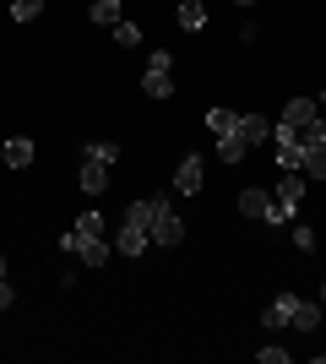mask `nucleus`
<instances>
[{
    "instance_id": "obj_1",
    "label": "nucleus",
    "mask_w": 326,
    "mask_h": 364,
    "mask_svg": "<svg viewBox=\"0 0 326 364\" xmlns=\"http://www.w3.org/2000/svg\"><path fill=\"white\" fill-rule=\"evenodd\" d=\"M147 245H153V196L131 201L120 218V256H141Z\"/></svg>"
},
{
    "instance_id": "obj_2",
    "label": "nucleus",
    "mask_w": 326,
    "mask_h": 364,
    "mask_svg": "<svg viewBox=\"0 0 326 364\" xmlns=\"http://www.w3.org/2000/svg\"><path fill=\"white\" fill-rule=\"evenodd\" d=\"M272 207H278V223H288V218L305 207V174H299V168H283L278 191H272Z\"/></svg>"
},
{
    "instance_id": "obj_3",
    "label": "nucleus",
    "mask_w": 326,
    "mask_h": 364,
    "mask_svg": "<svg viewBox=\"0 0 326 364\" xmlns=\"http://www.w3.org/2000/svg\"><path fill=\"white\" fill-rule=\"evenodd\" d=\"M185 240V223L169 207V196H153V245H180Z\"/></svg>"
},
{
    "instance_id": "obj_4",
    "label": "nucleus",
    "mask_w": 326,
    "mask_h": 364,
    "mask_svg": "<svg viewBox=\"0 0 326 364\" xmlns=\"http://www.w3.org/2000/svg\"><path fill=\"white\" fill-rule=\"evenodd\" d=\"M239 213L256 218V223H266V228H278V207H272V191H261V185H245V191H239Z\"/></svg>"
},
{
    "instance_id": "obj_5",
    "label": "nucleus",
    "mask_w": 326,
    "mask_h": 364,
    "mask_svg": "<svg viewBox=\"0 0 326 364\" xmlns=\"http://www.w3.org/2000/svg\"><path fill=\"white\" fill-rule=\"evenodd\" d=\"M77 261L82 267H109L114 261V245L104 234H77Z\"/></svg>"
},
{
    "instance_id": "obj_6",
    "label": "nucleus",
    "mask_w": 326,
    "mask_h": 364,
    "mask_svg": "<svg viewBox=\"0 0 326 364\" xmlns=\"http://www.w3.org/2000/svg\"><path fill=\"white\" fill-rule=\"evenodd\" d=\"M109 168H114V164H104V158H82V174H77V180H82L87 196H104V191H109Z\"/></svg>"
},
{
    "instance_id": "obj_7",
    "label": "nucleus",
    "mask_w": 326,
    "mask_h": 364,
    "mask_svg": "<svg viewBox=\"0 0 326 364\" xmlns=\"http://www.w3.org/2000/svg\"><path fill=\"white\" fill-rule=\"evenodd\" d=\"M174 191H180V196H196V191H202V158H196V152L180 158V168H174Z\"/></svg>"
},
{
    "instance_id": "obj_8",
    "label": "nucleus",
    "mask_w": 326,
    "mask_h": 364,
    "mask_svg": "<svg viewBox=\"0 0 326 364\" xmlns=\"http://www.w3.org/2000/svg\"><path fill=\"white\" fill-rule=\"evenodd\" d=\"M294 299H299V294H278V299H272V304L261 310V326H266V332L288 326V316H294Z\"/></svg>"
},
{
    "instance_id": "obj_9",
    "label": "nucleus",
    "mask_w": 326,
    "mask_h": 364,
    "mask_svg": "<svg viewBox=\"0 0 326 364\" xmlns=\"http://www.w3.org/2000/svg\"><path fill=\"white\" fill-rule=\"evenodd\" d=\"M310 120H321V104L315 98H288V109H283V125H310Z\"/></svg>"
},
{
    "instance_id": "obj_10",
    "label": "nucleus",
    "mask_w": 326,
    "mask_h": 364,
    "mask_svg": "<svg viewBox=\"0 0 326 364\" xmlns=\"http://www.w3.org/2000/svg\"><path fill=\"white\" fill-rule=\"evenodd\" d=\"M245 131H239V125H234V131H223V136H217V164H239V158H245Z\"/></svg>"
},
{
    "instance_id": "obj_11",
    "label": "nucleus",
    "mask_w": 326,
    "mask_h": 364,
    "mask_svg": "<svg viewBox=\"0 0 326 364\" xmlns=\"http://www.w3.org/2000/svg\"><path fill=\"white\" fill-rule=\"evenodd\" d=\"M0 158H6V168H28L33 164V141L28 136H11L6 147H0Z\"/></svg>"
},
{
    "instance_id": "obj_12",
    "label": "nucleus",
    "mask_w": 326,
    "mask_h": 364,
    "mask_svg": "<svg viewBox=\"0 0 326 364\" xmlns=\"http://www.w3.org/2000/svg\"><path fill=\"white\" fill-rule=\"evenodd\" d=\"M180 28H185V33L207 28V0H180Z\"/></svg>"
},
{
    "instance_id": "obj_13",
    "label": "nucleus",
    "mask_w": 326,
    "mask_h": 364,
    "mask_svg": "<svg viewBox=\"0 0 326 364\" xmlns=\"http://www.w3.org/2000/svg\"><path fill=\"white\" fill-rule=\"evenodd\" d=\"M288 326H299V332H315V326H321V304L294 299V316H288Z\"/></svg>"
},
{
    "instance_id": "obj_14",
    "label": "nucleus",
    "mask_w": 326,
    "mask_h": 364,
    "mask_svg": "<svg viewBox=\"0 0 326 364\" xmlns=\"http://www.w3.org/2000/svg\"><path fill=\"white\" fill-rule=\"evenodd\" d=\"M239 131H245V141L256 147V141L272 136V120H266V114H239Z\"/></svg>"
},
{
    "instance_id": "obj_15",
    "label": "nucleus",
    "mask_w": 326,
    "mask_h": 364,
    "mask_svg": "<svg viewBox=\"0 0 326 364\" xmlns=\"http://www.w3.org/2000/svg\"><path fill=\"white\" fill-rule=\"evenodd\" d=\"M299 174H315V180H326V141H321V147H305V158H299Z\"/></svg>"
},
{
    "instance_id": "obj_16",
    "label": "nucleus",
    "mask_w": 326,
    "mask_h": 364,
    "mask_svg": "<svg viewBox=\"0 0 326 364\" xmlns=\"http://www.w3.org/2000/svg\"><path fill=\"white\" fill-rule=\"evenodd\" d=\"M141 92H147V98H169V92H174L169 71H147V76H141Z\"/></svg>"
},
{
    "instance_id": "obj_17",
    "label": "nucleus",
    "mask_w": 326,
    "mask_h": 364,
    "mask_svg": "<svg viewBox=\"0 0 326 364\" xmlns=\"http://www.w3.org/2000/svg\"><path fill=\"white\" fill-rule=\"evenodd\" d=\"M93 22L114 28V22H120V0H93Z\"/></svg>"
},
{
    "instance_id": "obj_18",
    "label": "nucleus",
    "mask_w": 326,
    "mask_h": 364,
    "mask_svg": "<svg viewBox=\"0 0 326 364\" xmlns=\"http://www.w3.org/2000/svg\"><path fill=\"white\" fill-rule=\"evenodd\" d=\"M326 141V120H310V125H299V147H321Z\"/></svg>"
},
{
    "instance_id": "obj_19",
    "label": "nucleus",
    "mask_w": 326,
    "mask_h": 364,
    "mask_svg": "<svg viewBox=\"0 0 326 364\" xmlns=\"http://www.w3.org/2000/svg\"><path fill=\"white\" fill-rule=\"evenodd\" d=\"M82 158H104V164H120V147L114 141H87V152Z\"/></svg>"
},
{
    "instance_id": "obj_20",
    "label": "nucleus",
    "mask_w": 326,
    "mask_h": 364,
    "mask_svg": "<svg viewBox=\"0 0 326 364\" xmlns=\"http://www.w3.org/2000/svg\"><path fill=\"white\" fill-rule=\"evenodd\" d=\"M207 125L223 136V131H234V125H239V114H234V109H212V114H207Z\"/></svg>"
},
{
    "instance_id": "obj_21",
    "label": "nucleus",
    "mask_w": 326,
    "mask_h": 364,
    "mask_svg": "<svg viewBox=\"0 0 326 364\" xmlns=\"http://www.w3.org/2000/svg\"><path fill=\"white\" fill-rule=\"evenodd\" d=\"M114 44H120V49L141 44V28H136V22H114Z\"/></svg>"
},
{
    "instance_id": "obj_22",
    "label": "nucleus",
    "mask_w": 326,
    "mask_h": 364,
    "mask_svg": "<svg viewBox=\"0 0 326 364\" xmlns=\"http://www.w3.org/2000/svg\"><path fill=\"white\" fill-rule=\"evenodd\" d=\"M38 11H44V0H11V16H16V22H33Z\"/></svg>"
},
{
    "instance_id": "obj_23",
    "label": "nucleus",
    "mask_w": 326,
    "mask_h": 364,
    "mask_svg": "<svg viewBox=\"0 0 326 364\" xmlns=\"http://www.w3.org/2000/svg\"><path fill=\"white\" fill-rule=\"evenodd\" d=\"M77 234H104V213H82L77 218Z\"/></svg>"
},
{
    "instance_id": "obj_24",
    "label": "nucleus",
    "mask_w": 326,
    "mask_h": 364,
    "mask_svg": "<svg viewBox=\"0 0 326 364\" xmlns=\"http://www.w3.org/2000/svg\"><path fill=\"white\" fill-rule=\"evenodd\" d=\"M256 359L261 364H288V348H272V343H266V348H256Z\"/></svg>"
},
{
    "instance_id": "obj_25",
    "label": "nucleus",
    "mask_w": 326,
    "mask_h": 364,
    "mask_svg": "<svg viewBox=\"0 0 326 364\" xmlns=\"http://www.w3.org/2000/svg\"><path fill=\"white\" fill-rule=\"evenodd\" d=\"M147 71H174V55H169V49H153V60H147Z\"/></svg>"
},
{
    "instance_id": "obj_26",
    "label": "nucleus",
    "mask_w": 326,
    "mask_h": 364,
    "mask_svg": "<svg viewBox=\"0 0 326 364\" xmlns=\"http://www.w3.org/2000/svg\"><path fill=\"white\" fill-rule=\"evenodd\" d=\"M294 245H299V250H315V228L299 223V228H294Z\"/></svg>"
},
{
    "instance_id": "obj_27",
    "label": "nucleus",
    "mask_w": 326,
    "mask_h": 364,
    "mask_svg": "<svg viewBox=\"0 0 326 364\" xmlns=\"http://www.w3.org/2000/svg\"><path fill=\"white\" fill-rule=\"evenodd\" d=\"M11 304H16V289L6 283V277H0V310H11Z\"/></svg>"
},
{
    "instance_id": "obj_28",
    "label": "nucleus",
    "mask_w": 326,
    "mask_h": 364,
    "mask_svg": "<svg viewBox=\"0 0 326 364\" xmlns=\"http://www.w3.org/2000/svg\"><path fill=\"white\" fill-rule=\"evenodd\" d=\"M0 277H6V256H0Z\"/></svg>"
},
{
    "instance_id": "obj_29",
    "label": "nucleus",
    "mask_w": 326,
    "mask_h": 364,
    "mask_svg": "<svg viewBox=\"0 0 326 364\" xmlns=\"http://www.w3.org/2000/svg\"><path fill=\"white\" fill-rule=\"evenodd\" d=\"M239 6H256V0H239Z\"/></svg>"
},
{
    "instance_id": "obj_30",
    "label": "nucleus",
    "mask_w": 326,
    "mask_h": 364,
    "mask_svg": "<svg viewBox=\"0 0 326 364\" xmlns=\"http://www.w3.org/2000/svg\"><path fill=\"white\" fill-rule=\"evenodd\" d=\"M321 299H326V283H321Z\"/></svg>"
}]
</instances>
